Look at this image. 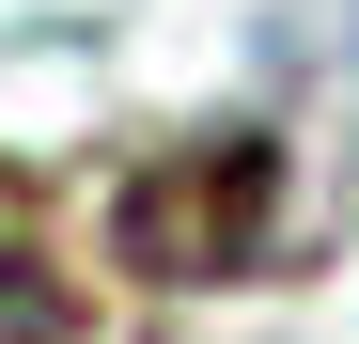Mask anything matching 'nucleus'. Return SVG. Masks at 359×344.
I'll list each match as a JSON object with an SVG mask.
<instances>
[{
	"label": "nucleus",
	"mask_w": 359,
	"mask_h": 344,
	"mask_svg": "<svg viewBox=\"0 0 359 344\" xmlns=\"http://www.w3.org/2000/svg\"><path fill=\"white\" fill-rule=\"evenodd\" d=\"M266 219H281V141H266V126H219V141H188V157L126 172L109 235H126L141 282H234V266H266Z\"/></svg>",
	"instance_id": "nucleus-1"
},
{
	"label": "nucleus",
	"mask_w": 359,
	"mask_h": 344,
	"mask_svg": "<svg viewBox=\"0 0 359 344\" xmlns=\"http://www.w3.org/2000/svg\"><path fill=\"white\" fill-rule=\"evenodd\" d=\"M0 344H79V298H63V266L0 235Z\"/></svg>",
	"instance_id": "nucleus-2"
}]
</instances>
